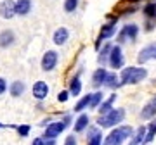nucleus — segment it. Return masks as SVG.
<instances>
[{
	"label": "nucleus",
	"mask_w": 156,
	"mask_h": 145,
	"mask_svg": "<svg viewBox=\"0 0 156 145\" xmlns=\"http://www.w3.org/2000/svg\"><path fill=\"white\" fill-rule=\"evenodd\" d=\"M120 86H127V85H137L142 79L147 78V71L144 67H137V66H128L123 67V71L120 72Z\"/></svg>",
	"instance_id": "obj_1"
},
{
	"label": "nucleus",
	"mask_w": 156,
	"mask_h": 145,
	"mask_svg": "<svg viewBox=\"0 0 156 145\" xmlns=\"http://www.w3.org/2000/svg\"><path fill=\"white\" fill-rule=\"evenodd\" d=\"M125 119V109H111L109 112L97 117V126L101 128H113Z\"/></svg>",
	"instance_id": "obj_2"
},
{
	"label": "nucleus",
	"mask_w": 156,
	"mask_h": 145,
	"mask_svg": "<svg viewBox=\"0 0 156 145\" xmlns=\"http://www.w3.org/2000/svg\"><path fill=\"white\" fill-rule=\"evenodd\" d=\"M137 36H139V26H137L135 22H128V24H125V26L120 29V33H118V36H116V42H118V45L125 43V42L134 43L135 40H137Z\"/></svg>",
	"instance_id": "obj_3"
},
{
	"label": "nucleus",
	"mask_w": 156,
	"mask_h": 145,
	"mask_svg": "<svg viewBox=\"0 0 156 145\" xmlns=\"http://www.w3.org/2000/svg\"><path fill=\"white\" fill-rule=\"evenodd\" d=\"M116 22H118V16H109V22H106L104 26H101V31H99V36H97V42H95V49L99 50L101 49V42L102 40H109L115 36L116 33Z\"/></svg>",
	"instance_id": "obj_4"
},
{
	"label": "nucleus",
	"mask_w": 156,
	"mask_h": 145,
	"mask_svg": "<svg viewBox=\"0 0 156 145\" xmlns=\"http://www.w3.org/2000/svg\"><path fill=\"white\" fill-rule=\"evenodd\" d=\"M134 133H135V130L132 128V126H120V128L111 130V133L108 135L106 138L122 145L127 138H132V137H134Z\"/></svg>",
	"instance_id": "obj_5"
},
{
	"label": "nucleus",
	"mask_w": 156,
	"mask_h": 145,
	"mask_svg": "<svg viewBox=\"0 0 156 145\" xmlns=\"http://www.w3.org/2000/svg\"><path fill=\"white\" fill-rule=\"evenodd\" d=\"M108 64L113 67V69H122L125 66V57H123L122 47L120 45H111V50H109V56H108Z\"/></svg>",
	"instance_id": "obj_6"
},
{
	"label": "nucleus",
	"mask_w": 156,
	"mask_h": 145,
	"mask_svg": "<svg viewBox=\"0 0 156 145\" xmlns=\"http://www.w3.org/2000/svg\"><path fill=\"white\" fill-rule=\"evenodd\" d=\"M57 62H59V54H57L56 50H47L44 54V57H42L40 67H42V71L50 72L57 67Z\"/></svg>",
	"instance_id": "obj_7"
},
{
	"label": "nucleus",
	"mask_w": 156,
	"mask_h": 145,
	"mask_svg": "<svg viewBox=\"0 0 156 145\" xmlns=\"http://www.w3.org/2000/svg\"><path fill=\"white\" fill-rule=\"evenodd\" d=\"M64 130H66V126H64V123H62V121H54V123H49L47 126H45V130H44L42 138H44V140H47V138H57V137L64 131Z\"/></svg>",
	"instance_id": "obj_8"
},
{
	"label": "nucleus",
	"mask_w": 156,
	"mask_h": 145,
	"mask_svg": "<svg viewBox=\"0 0 156 145\" xmlns=\"http://www.w3.org/2000/svg\"><path fill=\"white\" fill-rule=\"evenodd\" d=\"M147 61H156V43L146 45L144 49L139 52V56H137V62L139 64H144Z\"/></svg>",
	"instance_id": "obj_9"
},
{
	"label": "nucleus",
	"mask_w": 156,
	"mask_h": 145,
	"mask_svg": "<svg viewBox=\"0 0 156 145\" xmlns=\"http://www.w3.org/2000/svg\"><path fill=\"white\" fill-rule=\"evenodd\" d=\"M49 92H50V86L45 81H37L31 88V95H33L37 100H45L49 97Z\"/></svg>",
	"instance_id": "obj_10"
},
{
	"label": "nucleus",
	"mask_w": 156,
	"mask_h": 145,
	"mask_svg": "<svg viewBox=\"0 0 156 145\" xmlns=\"http://www.w3.org/2000/svg\"><path fill=\"white\" fill-rule=\"evenodd\" d=\"M31 9H33V2L31 0H16L14 2V14L16 16H28L30 12H31Z\"/></svg>",
	"instance_id": "obj_11"
},
{
	"label": "nucleus",
	"mask_w": 156,
	"mask_h": 145,
	"mask_svg": "<svg viewBox=\"0 0 156 145\" xmlns=\"http://www.w3.org/2000/svg\"><path fill=\"white\" fill-rule=\"evenodd\" d=\"M14 43H16V33L12 29L0 31V49H11Z\"/></svg>",
	"instance_id": "obj_12"
},
{
	"label": "nucleus",
	"mask_w": 156,
	"mask_h": 145,
	"mask_svg": "<svg viewBox=\"0 0 156 145\" xmlns=\"http://www.w3.org/2000/svg\"><path fill=\"white\" fill-rule=\"evenodd\" d=\"M68 40H69V29L68 28H57L54 31V35H52V42L56 45H59V47H62Z\"/></svg>",
	"instance_id": "obj_13"
},
{
	"label": "nucleus",
	"mask_w": 156,
	"mask_h": 145,
	"mask_svg": "<svg viewBox=\"0 0 156 145\" xmlns=\"http://www.w3.org/2000/svg\"><path fill=\"white\" fill-rule=\"evenodd\" d=\"M16 16L14 14V0H4L0 4V17L4 19H12Z\"/></svg>",
	"instance_id": "obj_14"
},
{
	"label": "nucleus",
	"mask_w": 156,
	"mask_h": 145,
	"mask_svg": "<svg viewBox=\"0 0 156 145\" xmlns=\"http://www.w3.org/2000/svg\"><path fill=\"white\" fill-rule=\"evenodd\" d=\"M7 92L11 93V97L17 99V97H21V95L26 92V85L23 83V81H19V79H16V81H12V83L7 86Z\"/></svg>",
	"instance_id": "obj_15"
},
{
	"label": "nucleus",
	"mask_w": 156,
	"mask_h": 145,
	"mask_svg": "<svg viewBox=\"0 0 156 145\" xmlns=\"http://www.w3.org/2000/svg\"><path fill=\"white\" fill-rule=\"evenodd\" d=\"M80 74H82V71H78L75 76H73V79L69 81V95H73V97H78V95L82 93V79H80Z\"/></svg>",
	"instance_id": "obj_16"
},
{
	"label": "nucleus",
	"mask_w": 156,
	"mask_h": 145,
	"mask_svg": "<svg viewBox=\"0 0 156 145\" xmlns=\"http://www.w3.org/2000/svg\"><path fill=\"white\" fill-rule=\"evenodd\" d=\"M106 74L108 71L104 67H99V69H95L94 74H92V85H94V88L99 90L102 85H104V79H106Z\"/></svg>",
	"instance_id": "obj_17"
},
{
	"label": "nucleus",
	"mask_w": 156,
	"mask_h": 145,
	"mask_svg": "<svg viewBox=\"0 0 156 145\" xmlns=\"http://www.w3.org/2000/svg\"><path fill=\"white\" fill-rule=\"evenodd\" d=\"M154 116H156V97H153L149 104L142 107V111H140V117H142V119H153Z\"/></svg>",
	"instance_id": "obj_18"
},
{
	"label": "nucleus",
	"mask_w": 156,
	"mask_h": 145,
	"mask_svg": "<svg viewBox=\"0 0 156 145\" xmlns=\"http://www.w3.org/2000/svg\"><path fill=\"white\" fill-rule=\"evenodd\" d=\"M90 124V117L89 114H80V116L76 117V121H75V131L76 133H82V131H85V128Z\"/></svg>",
	"instance_id": "obj_19"
},
{
	"label": "nucleus",
	"mask_w": 156,
	"mask_h": 145,
	"mask_svg": "<svg viewBox=\"0 0 156 145\" xmlns=\"http://www.w3.org/2000/svg\"><path fill=\"white\" fill-rule=\"evenodd\" d=\"M102 86H108L109 90H116L120 88V78H118L116 72H108L106 79H104V85Z\"/></svg>",
	"instance_id": "obj_20"
},
{
	"label": "nucleus",
	"mask_w": 156,
	"mask_h": 145,
	"mask_svg": "<svg viewBox=\"0 0 156 145\" xmlns=\"http://www.w3.org/2000/svg\"><path fill=\"white\" fill-rule=\"evenodd\" d=\"M115 100H116V93H113L108 100H104V102H101V106L97 107L99 109V114L102 116V114H106V112H109L113 109V106H115Z\"/></svg>",
	"instance_id": "obj_21"
},
{
	"label": "nucleus",
	"mask_w": 156,
	"mask_h": 145,
	"mask_svg": "<svg viewBox=\"0 0 156 145\" xmlns=\"http://www.w3.org/2000/svg\"><path fill=\"white\" fill-rule=\"evenodd\" d=\"M142 14L146 19H156V2H147L142 7Z\"/></svg>",
	"instance_id": "obj_22"
},
{
	"label": "nucleus",
	"mask_w": 156,
	"mask_h": 145,
	"mask_svg": "<svg viewBox=\"0 0 156 145\" xmlns=\"http://www.w3.org/2000/svg\"><path fill=\"white\" fill-rule=\"evenodd\" d=\"M113 43H104L102 49H99V57H97V62L99 64H106L108 62V56H109V50H111Z\"/></svg>",
	"instance_id": "obj_23"
},
{
	"label": "nucleus",
	"mask_w": 156,
	"mask_h": 145,
	"mask_svg": "<svg viewBox=\"0 0 156 145\" xmlns=\"http://www.w3.org/2000/svg\"><path fill=\"white\" fill-rule=\"evenodd\" d=\"M102 92H95V93H90V102H89V107L92 109H97L101 106V102H102Z\"/></svg>",
	"instance_id": "obj_24"
},
{
	"label": "nucleus",
	"mask_w": 156,
	"mask_h": 145,
	"mask_svg": "<svg viewBox=\"0 0 156 145\" xmlns=\"http://www.w3.org/2000/svg\"><path fill=\"white\" fill-rule=\"evenodd\" d=\"M89 102H90V93H87L85 97H82V99H80V102H76V106H75V109H73V111H75V112H82L85 107H89Z\"/></svg>",
	"instance_id": "obj_25"
},
{
	"label": "nucleus",
	"mask_w": 156,
	"mask_h": 145,
	"mask_svg": "<svg viewBox=\"0 0 156 145\" xmlns=\"http://www.w3.org/2000/svg\"><path fill=\"white\" fill-rule=\"evenodd\" d=\"M78 4H80V0H64V11L68 12V14H71V12H75L78 9Z\"/></svg>",
	"instance_id": "obj_26"
},
{
	"label": "nucleus",
	"mask_w": 156,
	"mask_h": 145,
	"mask_svg": "<svg viewBox=\"0 0 156 145\" xmlns=\"http://www.w3.org/2000/svg\"><path fill=\"white\" fill-rule=\"evenodd\" d=\"M14 130L17 131V135H19V137H23V138H24V137H28V135H30L31 126H30V124H19V126H14Z\"/></svg>",
	"instance_id": "obj_27"
},
{
	"label": "nucleus",
	"mask_w": 156,
	"mask_h": 145,
	"mask_svg": "<svg viewBox=\"0 0 156 145\" xmlns=\"http://www.w3.org/2000/svg\"><path fill=\"white\" fill-rule=\"evenodd\" d=\"M101 143H102V131L95 133L94 137H90V138L87 140V145H101Z\"/></svg>",
	"instance_id": "obj_28"
},
{
	"label": "nucleus",
	"mask_w": 156,
	"mask_h": 145,
	"mask_svg": "<svg viewBox=\"0 0 156 145\" xmlns=\"http://www.w3.org/2000/svg\"><path fill=\"white\" fill-rule=\"evenodd\" d=\"M156 28V19H146L144 21V31H153V29Z\"/></svg>",
	"instance_id": "obj_29"
},
{
	"label": "nucleus",
	"mask_w": 156,
	"mask_h": 145,
	"mask_svg": "<svg viewBox=\"0 0 156 145\" xmlns=\"http://www.w3.org/2000/svg\"><path fill=\"white\" fill-rule=\"evenodd\" d=\"M57 100L61 102V104L68 102V100H69V92H68V90H61V92L57 93Z\"/></svg>",
	"instance_id": "obj_30"
},
{
	"label": "nucleus",
	"mask_w": 156,
	"mask_h": 145,
	"mask_svg": "<svg viewBox=\"0 0 156 145\" xmlns=\"http://www.w3.org/2000/svg\"><path fill=\"white\" fill-rule=\"evenodd\" d=\"M7 86H9V83H7V79L4 78V76H0V97L7 92Z\"/></svg>",
	"instance_id": "obj_31"
},
{
	"label": "nucleus",
	"mask_w": 156,
	"mask_h": 145,
	"mask_svg": "<svg viewBox=\"0 0 156 145\" xmlns=\"http://www.w3.org/2000/svg\"><path fill=\"white\" fill-rule=\"evenodd\" d=\"M61 121L64 123V126H66V128H69V124L73 123V114H64V117H62Z\"/></svg>",
	"instance_id": "obj_32"
},
{
	"label": "nucleus",
	"mask_w": 156,
	"mask_h": 145,
	"mask_svg": "<svg viewBox=\"0 0 156 145\" xmlns=\"http://www.w3.org/2000/svg\"><path fill=\"white\" fill-rule=\"evenodd\" d=\"M64 145H76V137L75 135H68V138L64 140Z\"/></svg>",
	"instance_id": "obj_33"
},
{
	"label": "nucleus",
	"mask_w": 156,
	"mask_h": 145,
	"mask_svg": "<svg viewBox=\"0 0 156 145\" xmlns=\"http://www.w3.org/2000/svg\"><path fill=\"white\" fill-rule=\"evenodd\" d=\"M31 145H44V138H42V137H38V138H33Z\"/></svg>",
	"instance_id": "obj_34"
},
{
	"label": "nucleus",
	"mask_w": 156,
	"mask_h": 145,
	"mask_svg": "<svg viewBox=\"0 0 156 145\" xmlns=\"http://www.w3.org/2000/svg\"><path fill=\"white\" fill-rule=\"evenodd\" d=\"M147 130H149V131H151V133H153V135H156V121H154V123H153V124H151V126H149V128H147Z\"/></svg>",
	"instance_id": "obj_35"
},
{
	"label": "nucleus",
	"mask_w": 156,
	"mask_h": 145,
	"mask_svg": "<svg viewBox=\"0 0 156 145\" xmlns=\"http://www.w3.org/2000/svg\"><path fill=\"white\" fill-rule=\"evenodd\" d=\"M4 128H9V126H7V124H2V123H0V130H4Z\"/></svg>",
	"instance_id": "obj_36"
},
{
	"label": "nucleus",
	"mask_w": 156,
	"mask_h": 145,
	"mask_svg": "<svg viewBox=\"0 0 156 145\" xmlns=\"http://www.w3.org/2000/svg\"><path fill=\"white\" fill-rule=\"evenodd\" d=\"M128 2H139V0H128Z\"/></svg>",
	"instance_id": "obj_37"
}]
</instances>
